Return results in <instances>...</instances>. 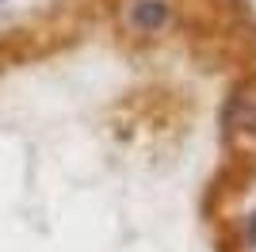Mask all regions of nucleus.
<instances>
[{
    "mask_svg": "<svg viewBox=\"0 0 256 252\" xmlns=\"http://www.w3.org/2000/svg\"><path fill=\"white\" fill-rule=\"evenodd\" d=\"M115 16L130 38H157L172 27L176 4L172 0H118Z\"/></svg>",
    "mask_w": 256,
    "mask_h": 252,
    "instance_id": "nucleus-1",
    "label": "nucleus"
},
{
    "mask_svg": "<svg viewBox=\"0 0 256 252\" xmlns=\"http://www.w3.org/2000/svg\"><path fill=\"white\" fill-rule=\"evenodd\" d=\"M222 130L241 146H256V76H245L222 100Z\"/></svg>",
    "mask_w": 256,
    "mask_h": 252,
    "instance_id": "nucleus-2",
    "label": "nucleus"
}]
</instances>
